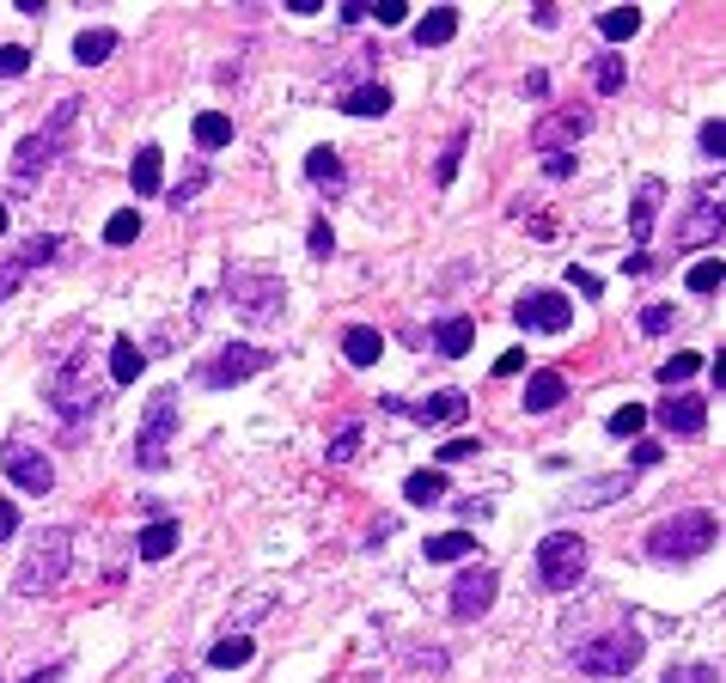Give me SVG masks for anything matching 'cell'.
Here are the masks:
<instances>
[{
  "label": "cell",
  "mask_w": 726,
  "mask_h": 683,
  "mask_svg": "<svg viewBox=\"0 0 726 683\" xmlns=\"http://www.w3.org/2000/svg\"><path fill=\"white\" fill-rule=\"evenodd\" d=\"M519 367H526V348H507V355L495 360V378H513Z\"/></svg>",
  "instance_id": "cell-50"
},
{
  "label": "cell",
  "mask_w": 726,
  "mask_h": 683,
  "mask_svg": "<svg viewBox=\"0 0 726 683\" xmlns=\"http://www.w3.org/2000/svg\"><path fill=\"white\" fill-rule=\"evenodd\" d=\"M56 678H62V666H44V671H32L25 683H56Z\"/></svg>",
  "instance_id": "cell-57"
},
{
  "label": "cell",
  "mask_w": 726,
  "mask_h": 683,
  "mask_svg": "<svg viewBox=\"0 0 726 683\" xmlns=\"http://www.w3.org/2000/svg\"><path fill=\"white\" fill-rule=\"evenodd\" d=\"M269 348H245V342H232V348H220V360L214 367H201V385L208 390H226V385H238V378H250V373H269Z\"/></svg>",
  "instance_id": "cell-8"
},
{
  "label": "cell",
  "mask_w": 726,
  "mask_h": 683,
  "mask_svg": "<svg viewBox=\"0 0 726 683\" xmlns=\"http://www.w3.org/2000/svg\"><path fill=\"white\" fill-rule=\"evenodd\" d=\"M403 500H409V507H440V500H446V476H440V470H416V476L403 482Z\"/></svg>",
  "instance_id": "cell-24"
},
{
  "label": "cell",
  "mask_w": 726,
  "mask_h": 683,
  "mask_svg": "<svg viewBox=\"0 0 726 683\" xmlns=\"http://www.w3.org/2000/svg\"><path fill=\"white\" fill-rule=\"evenodd\" d=\"M714 537H721L714 512L690 507V512H672V519H660V525L648 531V556L653 561H690V556H709Z\"/></svg>",
  "instance_id": "cell-1"
},
{
  "label": "cell",
  "mask_w": 726,
  "mask_h": 683,
  "mask_svg": "<svg viewBox=\"0 0 726 683\" xmlns=\"http://www.w3.org/2000/svg\"><path fill=\"white\" fill-rule=\"evenodd\" d=\"M74 55H79V67L110 62V55H116V32H79L74 37Z\"/></svg>",
  "instance_id": "cell-31"
},
{
  "label": "cell",
  "mask_w": 726,
  "mask_h": 683,
  "mask_svg": "<svg viewBox=\"0 0 726 683\" xmlns=\"http://www.w3.org/2000/svg\"><path fill=\"white\" fill-rule=\"evenodd\" d=\"M513 318H519V330H543V336H556V330H568L574 306H568V294H526L519 306H513Z\"/></svg>",
  "instance_id": "cell-15"
},
{
  "label": "cell",
  "mask_w": 726,
  "mask_h": 683,
  "mask_svg": "<svg viewBox=\"0 0 726 683\" xmlns=\"http://www.w3.org/2000/svg\"><path fill=\"white\" fill-rule=\"evenodd\" d=\"M519 397H526L531 415H543V409H556L562 397H568V378H562V373H531V385L519 390Z\"/></svg>",
  "instance_id": "cell-18"
},
{
  "label": "cell",
  "mask_w": 726,
  "mask_h": 683,
  "mask_svg": "<svg viewBox=\"0 0 726 683\" xmlns=\"http://www.w3.org/2000/svg\"><path fill=\"white\" fill-rule=\"evenodd\" d=\"M440 458H446V464H458V458H477V439H446V446H440Z\"/></svg>",
  "instance_id": "cell-49"
},
{
  "label": "cell",
  "mask_w": 726,
  "mask_h": 683,
  "mask_svg": "<svg viewBox=\"0 0 726 683\" xmlns=\"http://www.w3.org/2000/svg\"><path fill=\"white\" fill-rule=\"evenodd\" d=\"M477 556V537L470 531H440V537H428V561H464Z\"/></svg>",
  "instance_id": "cell-28"
},
{
  "label": "cell",
  "mask_w": 726,
  "mask_h": 683,
  "mask_svg": "<svg viewBox=\"0 0 726 683\" xmlns=\"http://www.w3.org/2000/svg\"><path fill=\"white\" fill-rule=\"evenodd\" d=\"M543 177H556V184H562V177H574V153H550V159H543Z\"/></svg>",
  "instance_id": "cell-48"
},
{
  "label": "cell",
  "mask_w": 726,
  "mask_h": 683,
  "mask_svg": "<svg viewBox=\"0 0 726 683\" xmlns=\"http://www.w3.org/2000/svg\"><path fill=\"white\" fill-rule=\"evenodd\" d=\"M568 281H574V287H580V294H604V281H599V275H592V269H574V275H568Z\"/></svg>",
  "instance_id": "cell-53"
},
{
  "label": "cell",
  "mask_w": 726,
  "mask_h": 683,
  "mask_svg": "<svg viewBox=\"0 0 726 683\" xmlns=\"http://www.w3.org/2000/svg\"><path fill=\"white\" fill-rule=\"evenodd\" d=\"M526 92H531V98L550 92V74H543V67H538V74H526Z\"/></svg>",
  "instance_id": "cell-56"
},
{
  "label": "cell",
  "mask_w": 726,
  "mask_h": 683,
  "mask_svg": "<svg viewBox=\"0 0 726 683\" xmlns=\"http://www.w3.org/2000/svg\"><path fill=\"white\" fill-rule=\"evenodd\" d=\"M306 177H311V184H330V189H336L342 184V159L330 153V147H311V153H306Z\"/></svg>",
  "instance_id": "cell-34"
},
{
  "label": "cell",
  "mask_w": 726,
  "mask_h": 683,
  "mask_svg": "<svg viewBox=\"0 0 726 683\" xmlns=\"http://www.w3.org/2000/svg\"><path fill=\"white\" fill-rule=\"evenodd\" d=\"M0 464H7L13 488H25V495H49V488H56V464H49L37 446H25V439H13V446L0 451Z\"/></svg>",
  "instance_id": "cell-9"
},
{
  "label": "cell",
  "mask_w": 726,
  "mask_h": 683,
  "mask_svg": "<svg viewBox=\"0 0 726 683\" xmlns=\"http://www.w3.org/2000/svg\"><path fill=\"white\" fill-rule=\"evenodd\" d=\"M641 330H648V336H665V330H672V306H648L641 311Z\"/></svg>",
  "instance_id": "cell-45"
},
{
  "label": "cell",
  "mask_w": 726,
  "mask_h": 683,
  "mask_svg": "<svg viewBox=\"0 0 726 683\" xmlns=\"http://www.w3.org/2000/svg\"><path fill=\"white\" fill-rule=\"evenodd\" d=\"M587 128H592V110L587 104H562V110H550V116L531 128V147H543V159H550V153H562V147H574Z\"/></svg>",
  "instance_id": "cell-10"
},
{
  "label": "cell",
  "mask_w": 726,
  "mask_h": 683,
  "mask_svg": "<svg viewBox=\"0 0 726 683\" xmlns=\"http://www.w3.org/2000/svg\"><path fill=\"white\" fill-rule=\"evenodd\" d=\"M433 342H440V355H470V342H477V318H446V324L433 330Z\"/></svg>",
  "instance_id": "cell-25"
},
{
  "label": "cell",
  "mask_w": 726,
  "mask_h": 683,
  "mask_svg": "<svg viewBox=\"0 0 726 683\" xmlns=\"http://www.w3.org/2000/svg\"><path fill=\"white\" fill-rule=\"evenodd\" d=\"M0 233H7V208H0Z\"/></svg>",
  "instance_id": "cell-59"
},
{
  "label": "cell",
  "mask_w": 726,
  "mask_h": 683,
  "mask_svg": "<svg viewBox=\"0 0 726 683\" xmlns=\"http://www.w3.org/2000/svg\"><path fill=\"white\" fill-rule=\"evenodd\" d=\"M660 458H665V446H660V439H641V446H635V470H653Z\"/></svg>",
  "instance_id": "cell-47"
},
{
  "label": "cell",
  "mask_w": 726,
  "mask_h": 683,
  "mask_svg": "<svg viewBox=\"0 0 726 683\" xmlns=\"http://www.w3.org/2000/svg\"><path fill=\"white\" fill-rule=\"evenodd\" d=\"M629 495V476H592L587 488H574V507H611Z\"/></svg>",
  "instance_id": "cell-26"
},
{
  "label": "cell",
  "mask_w": 726,
  "mask_h": 683,
  "mask_svg": "<svg viewBox=\"0 0 726 683\" xmlns=\"http://www.w3.org/2000/svg\"><path fill=\"white\" fill-rule=\"evenodd\" d=\"M635 32H641V13H635V7H611V13H599V37H604V44H629Z\"/></svg>",
  "instance_id": "cell-27"
},
{
  "label": "cell",
  "mask_w": 726,
  "mask_h": 683,
  "mask_svg": "<svg viewBox=\"0 0 726 683\" xmlns=\"http://www.w3.org/2000/svg\"><path fill=\"white\" fill-rule=\"evenodd\" d=\"M495 586H501L495 568H470V574H458V580H452V617H458V622L482 617V610L495 605Z\"/></svg>",
  "instance_id": "cell-14"
},
{
  "label": "cell",
  "mask_w": 726,
  "mask_h": 683,
  "mask_svg": "<svg viewBox=\"0 0 726 683\" xmlns=\"http://www.w3.org/2000/svg\"><path fill=\"white\" fill-rule=\"evenodd\" d=\"M641 653H648V641L635 635V629H611V635H592L574 647V666L587 671V678H629L635 666H641Z\"/></svg>",
  "instance_id": "cell-3"
},
{
  "label": "cell",
  "mask_w": 726,
  "mask_h": 683,
  "mask_svg": "<svg viewBox=\"0 0 726 683\" xmlns=\"http://www.w3.org/2000/svg\"><path fill=\"white\" fill-rule=\"evenodd\" d=\"M49 403H56V415H86V409L98 403V390H93V373H86V360H67L62 373H56V390H49Z\"/></svg>",
  "instance_id": "cell-13"
},
{
  "label": "cell",
  "mask_w": 726,
  "mask_h": 683,
  "mask_svg": "<svg viewBox=\"0 0 726 683\" xmlns=\"http://www.w3.org/2000/svg\"><path fill=\"white\" fill-rule=\"evenodd\" d=\"M342 355H348V367H372V360L385 355V336L367 330V324H355L348 336H342Z\"/></svg>",
  "instance_id": "cell-21"
},
{
  "label": "cell",
  "mask_w": 726,
  "mask_h": 683,
  "mask_svg": "<svg viewBox=\"0 0 726 683\" xmlns=\"http://www.w3.org/2000/svg\"><path fill=\"white\" fill-rule=\"evenodd\" d=\"M25 67H32V49H25V44H0V79H19Z\"/></svg>",
  "instance_id": "cell-41"
},
{
  "label": "cell",
  "mask_w": 726,
  "mask_h": 683,
  "mask_svg": "<svg viewBox=\"0 0 726 683\" xmlns=\"http://www.w3.org/2000/svg\"><path fill=\"white\" fill-rule=\"evenodd\" d=\"M250 653H257V641H250V635H226V641H214V647H208V666H220V671L250 666Z\"/></svg>",
  "instance_id": "cell-29"
},
{
  "label": "cell",
  "mask_w": 726,
  "mask_h": 683,
  "mask_svg": "<svg viewBox=\"0 0 726 683\" xmlns=\"http://www.w3.org/2000/svg\"><path fill=\"white\" fill-rule=\"evenodd\" d=\"M19 281H25V263H19V257H13V263H7V269H0V299H7V294H13V287H19Z\"/></svg>",
  "instance_id": "cell-52"
},
{
  "label": "cell",
  "mask_w": 726,
  "mask_h": 683,
  "mask_svg": "<svg viewBox=\"0 0 726 683\" xmlns=\"http://www.w3.org/2000/svg\"><path fill=\"white\" fill-rule=\"evenodd\" d=\"M13 531H19V507L13 500H0V537H13Z\"/></svg>",
  "instance_id": "cell-55"
},
{
  "label": "cell",
  "mask_w": 726,
  "mask_h": 683,
  "mask_svg": "<svg viewBox=\"0 0 726 683\" xmlns=\"http://www.w3.org/2000/svg\"><path fill=\"white\" fill-rule=\"evenodd\" d=\"M360 451V421H348V427H336V439H330V464H348Z\"/></svg>",
  "instance_id": "cell-40"
},
{
  "label": "cell",
  "mask_w": 726,
  "mask_h": 683,
  "mask_svg": "<svg viewBox=\"0 0 726 683\" xmlns=\"http://www.w3.org/2000/svg\"><path fill=\"white\" fill-rule=\"evenodd\" d=\"M226 294H232V306L245 311V318H281V299H287V287H281V275H269V269L232 263V269H226Z\"/></svg>",
  "instance_id": "cell-7"
},
{
  "label": "cell",
  "mask_w": 726,
  "mask_h": 683,
  "mask_svg": "<svg viewBox=\"0 0 726 683\" xmlns=\"http://www.w3.org/2000/svg\"><path fill=\"white\" fill-rule=\"evenodd\" d=\"M269 605H275V592H263V586H257V592L245 598V605H238V610L226 617V635H245V622H250V617H263Z\"/></svg>",
  "instance_id": "cell-36"
},
{
  "label": "cell",
  "mask_w": 726,
  "mask_h": 683,
  "mask_svg": "<svg viewBox=\"0 0 726 683\" xmlns=\"http://www.w3.org/2000/svg\"><path fill=\"white\" fill-rule=\"evenodd\" d=\"M721 226H726V196L721 189H696V208L684 214L678 245H721Z\"/></svg>",
  "instance_id": "cell-11"
},
{
  "label": "cell",
  "mask_w": 726,
  "mask_h": 683,
  "mask_svg": "<svg viewBox=\"0 0 726 683\" xmlns=\"http://www.w3.org/2000/svg\"><path fill=\"white\" fill-rule=\"evenodd\" d=\"M665 683H721V671H714V666H672V671H665Z\"/></svg>",
  "instance_id": "cell-43"
},
{
  "label": "cell",
  "mask_w": 726,
  "mask_h": 683,
  "mask_svg": "<svg viewBox=\"0 0 726 683\" xmlns=\"http://www.w3.org/2000/svg\"><path fill=\"white\" fill-rule=\"evenodd\" d=\"M452 37H458V13H452V7H433V13L416 18V44H421V49L452 44Z\"/></svg>",
  "instance_id": "cell-20"
},
{
  "label": "cell",
  "mask_w": 726,
  "mask_h": 683,
  "mask_svg": "<svg viewBox=\"0 0 726 683\" xmlns=\"http://www.w3.org/2000/svg\"><path fill=\"white\" fill-rule=\"evenodd\" d=\"M67 568H74V531H67V525L37 531V544L25 549V561H19V592H25V598L56 592L67 580Z\"/></svg>",
  "instance_id": "cell-2"
},
{
  "label": "cell",
  "mask_w": 726,
  "mask_h": 683,
  "mask_svg": "<svg viewBox=\"0 0 726 683\" xmlns=\"http://www.w3.org/2000/svg\"><path fill=\"white\" fill-rule=\"evenodd\" d=\"M196 189H201V171H196V177H184V184H177V196H165V202H171V208H184L189 196H196Z\"/></svg>",
  "instance_id": "cell-54"
},
{
  "label": "cell",
  "mask_w": 726,
  "mask_h": 683,
  "mask_svg": "<svg viewBox=\"0 0 726 683\" xmlns=\"http://www.w3.org/2000/svg\"><path fill=\"white\" fill-rule=\"evenodd\" d=\"M587 574V537H574V531H550L538 544V580L543 592H574Z\"/></svg>",
  "instance_id": "cell-5"
},
{
  "label": "cell",
  "mask_w": 726,
  "mask_h": 683,
  "mask_svg": "<svg viewBox=\"0 0 726 683\" xmlns=\"http://www.w3.org/2000/svg\"><path fill=\"white\" fill-rule=\"evenodd\" d=\"M226 140H232V116H220V110H201V116H196V147L220 153Z\"/></svg>",
  "instance_id": "cell-33"
},
{
  "label": "cell",
  "mask_w": 726,
  "mask_h": 683,
  "mask_svg": "<svg viewBox=\"0 0 726 683\" xmlns=\"http://www.w3.org/2000/svg\"><path fill=\"white\" fill-rule=\"evenodd\" d=\"M372 13H379V25H403V18H409V13H403V0H379Z\"/></svg>",
  "instance_id": "cell-51"
},
{
  "label": "cell",
  "mask_w": 726,
  "mask_h": 683,
  "mask_svg": "<svg viewBox=\"0 0 726 683\" xmlns=\"http://www.w3.org/2000/svg\"><path fill=\"white\" fill-rule=\"evenodd\" d=\"M623 79H629V67H623V55H617V49H604L599 62H592V86H599L604 98H617V92H623Z\"/></svg>",
  "instance_id": "cell-32"
},
{
  "label": "cell",
  "mask_w": 726,
  "mask_h": 683,
  "mask_svg": "<svg viewBox=\"0 0 726 683\" xmlns=\"http://www.w3.org/2000/svg\"><path fill=\"white\" fill-rule=\"evenodd\" d=\"M140 367H147V355H140L135 342H110V378H116V385H135Z\"/></svg>",
  "instance_id": "cell-30"
},
{
  "label": "cell",
  "mask_w": 726,
  "mask_h": 683,
  "mask_svg": "<svg viewBox=\"0 0 726 683\" xmlns=\"http://www.w3.org/2000/svg\"><path fill=\"white\" fill-rule=\"evenodd\" d=\"M696 147H702V159H726V123H721V116H714V123H702Z\"/></svg>",
  "instance_id": "cell-42"
},
{
  "label": "cell",
  "mask_w": 726,
  "mask_h": 683,
  "mask_svg": "<svg viewBox=\"0 0 726 683\" xmlns=\"http://www.w3.org/2000/svg\"><path fill=\"white\" fill-rule=\"evenodd\" d=\"M653 421H660L665 434H684V439H696L702 427H709V397L702 390H672L660 409H653Z\"/></svg>",
  "instance_id": "cell-12"
},
{
  "label": "cell",
  "mask_w": 726,
  "mask_h": 683,
  "mask_svg": "<svg viewBox=\"0 0 726 683\" xmlns=\"http://www.w3.org/2000/svg\"><path fill=\"white\" fill-rule=\"evenodd\" d=\"M135 196H159V177H165V153L159 147H135Z\"/></svg>",
  "instance_id": "cell-23"
},
{
  "label": "cell",
  "mask_w": 726,
  "mask_h": 683,
  "mask_svg": "<svg viewBox=\"0 0 726 683\" xmlns=\"http://www.w3.org/2000/svg\"><path fill=\"white\" fill-rule=\"evenodd\" d=\"M641 427H648V409H641V403H623L617 415H611V434H617V439H635Z\"/></svg>",
  "instance_id": "cell-39"
},
{
  "label": "cell",
  "mask_w": 726,
  "mask_h": 683,
  "mask_svg": "<svg viewBox=\"0 0 726 683\" xmlns=\"http://www.w3.org/2000/svg\"><path fill=\"white\" fill-rule=\"evenodd\" d=\"M721 281H726L721 257H702V263H696L690 275H684V287H690V294H714V287H721Z\"/></svg>",
  "instance_id": "cell-37"
},
{
  "label": "cell",
  "mask_w": 726,
  "mask_h": 683,
  "mask_svg": "<svg viewBox=\"0 0 726 683\" xmlns=\"http://www.w3.org/2000/svg\"><path fill=\"white\" fill-rule=\"evenodd\" d=\"M135 238H140V214L135 208H116L104 220V245H135Z\"/></svg>",
  "instance_id": "cell-35"
},
{
  "label": "cell",
  "mask_w": 726,
  "mask_h": 683,
  "mask_svg": "<svg viewBox=\"0 0 726 683\" xmlns=\"http://www.w3.org/2000/svg\"><path fill=\"white\" fill-rule=\"evenodd\" d=\"M177 537H184V525H177V519H153V525L135 537V549H140L147 561H165L171 549H177Z\"/></svg>",
  "instance_id": "cell-17"
},
{
  "label": "cell",
  "mask_w": 726,
  "mask_h": 683,
  "mask_svg": "<svg viewBox=\"0 0 726 683\" xmlns=\"http://www.w3.org/2000/svg\"><path fill=\"white\" fill-rule=\"evenodd\" d=\"M464 409H470V397L464 390H440V397H428V403H416L409 415L428 427V421H464Z\"/></svg>",
  "instance_id": "cell-22"
},
{
  "label": "cell",
  "mask_w": 726,
  "mask_h": 683,
  "mask_svg": "<svg viewBox=\"0 0 726 683\" xmlns=\"http://www.w3.org/2000/svg\"><path fill=\"white\" fill-rule=\"evenodd\" d=\"M458 159H464V135H452V147L440 153V184H452V177H458Z\"/></svg>",
  "instance_id": "cell-44"
},
{
  "label": "cell",
  "mask_w": 726,
  "mask_h": 683,
  "mask_svg": "<svg viewBox=\"0 0 726 683\" xmlns=\"http://www.w3.org/2000/svg\"><path fill=\"white\" fill-rule=\"evenodd\" d=\"M311 257H330V250H336V238H330V226H324V220H311Z\"/></svg>",
  "instance_id": "cell-46"
},
{
  "label": "cell",
  "mask_w": 726,
  "mask_h": 683,
  "mask_svg": "<svg viewBox=\"0 0 726 683\" xmlns=\"http://www.w3.org/2000/svg\"><path fill=\"white\" fill-rule=\"evenodd\" d=\"M342 104V116H385L391 110V92L379 86V79H367V86H355L348 98H336Z\"/></svg>",
  "instance_id": "cell-19"
},
{
  "label": "cell",
  "mask_w": 726,
  "mask_h": 683,
  "mask_svg": "<svg viewBox=\"0 0 726 683\" xmlns=\"http://www.w3.org/2000/svg\"><path fill=\"white\" fill-rule=\"evenodd\" d=\"M660 202H665V184H660V177H641V189H635V208H629V238H635V245H648V238H653Z\"/></svg>",
  "instance_id": "cell-16"
},
{
  "label": "cell",
  "mask_w": 726,
  "mask_h": 683,
  "mask_svg": "<svg viewBox=\"0 0 726 683\" xmlns=\"http://www.w3.org/2000/svg\"><path fill=\"white\" fill-rule=\"evenodd\" d=\"M165 683H196V678H189V671H177V678H165Z\"/></svg>",
  "instance_id": "cell-58"
},
{
  "label": "cell",
  "mask_w": 726,
  "mask_h": 683,
  "mask_svg": "<svg viewBox=\"0 0 726 683\" xmlns=\"http://www.w3.org/2000/svg\"><path fill=\"white\" fill-rule=\"evenodd\" d=\"M171 439H177V390H159L153 403H147L140 434H135V464L140 470H165Z\"/></svg>",
  "instance_id": "cell-6"
},
{
  "label": "cell",
  "mask_w": 726,
  "mask_h": 683,
  "mask_svg": "<svg viewBox=\"0 0 726 683\" xmlns=\"http://www.w3.org/2000/svg\"><path fill=\"white\" fill-rule=\"evenodd\" d=\"M696 373H702V355H690V348H678V355H672V360L660 367L665 385H684V378H696Z\"/></svg>",
  "instance_id": "cell-38"
},
{
  "label": "cell",
  "mask_w": 726,
  "mask_h": 683,
  "mask_svg": "<svg viewBox=\"0 0 726 683\" xmlns=\"http://www.w3.org/2000/svg\"><path fill=\"white\" fill-rule=\"evenodd\" d=\"M74 116H79V98H62V104H56V116H49V123L37 128V135H25V140H19V153H13V184H19V189L32 184V177H44V171H49V159H56V147L67 140Z\"/></svg>",
  "instance_id": "cell-4"
}]
</instances>
